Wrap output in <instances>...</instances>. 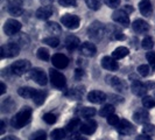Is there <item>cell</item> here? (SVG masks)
<instances>
[{
	"mask_svg": "<svg viewBox=\"0 0 155 140\" xmlns=\"http://www.w3.org/2000/svg\"><path fill=\"white\" fill-rule=\"evenodd\" d=\"M31 120V109L29 106H23L15 116L12 118L11 125L14 128H22Z\"/></svg>",
	"mask_w": 155,
	"mask_h": 140,
	"instance_id": "6da1fadb",
	"label": "cell"
},
{
	"mask_svg": "<svg viewBox=\"0 0 155 140\" xmlns=\"http://www.w3.org/2000/svg\"><path fill=\"white\" fill-rule=\"evenodd\" d=\"M87 34H89V38L92 41L99 42L105 35V27L99 21H94L90 25V27L87 29Z\"/></svg>",
	"mask_w": 155,
	"mask_h": 140,
	"instance_id": "7a4b0ae2",
	"label": "cell"
},
{
	"mask_svg": "<svg viewBox=\"0 0 155 140\" xmlns=\"http://www.w3.org/2000/svg\"><path fill=\"white\" fill-rule=\"evenodd\" d=\"M11 71L14 75H23L31 71V62L27 60H19L11 65Z\"/></svg>",
	"mask_w": 155,
	"mask_h": 140,
	"instance_id": "3957f363",
	"label": "cell"
},
{
	"mask_svg": "<svg viewBox=\"0 0 155 140\" xmlns=\"http://www.w3.org/2000/svg\"><path fill=\"white\" fill-rule=\"evenodd\" d=\"M49 76H50V82L55 88H58V89L65 88L67 79H65V76L62 72L56 71L55 69H50L49 70Z\"/></svg>",
	"mask_w": 155,
	"mask_h": 140,
	"instance_id": "277c9868",
	"label": "cell"
},
{
	"mask_svg": "<svg viewBox=\"0 0 155 140\" xmlns=\"http://www.w3.org/2000/svg\"><path fill=\"white\" fill-rule=\"evenodd\" d=\"M28 77L31 78L34 82H36L40 85H46L47 82H48V78H47V74L45 72V70L41 69V68H34L29 71V75Z\"/></svg>",
	"mask_w": 155,
	"mask_h": 140,
	"instance_id": "5b68a950",
	"label": "cell"
},
{
	"mask_svg": "<svg viewBox=\"0 0 155 140\" xmlns=\"http://www.w3.org/2000/svg\"><path fill=\"white\" fill-rule=\"evenodd\" d=\"M20 52V47L18 46L14 42H9L7 45H4L1 46L0 49V53H1V58H5V57H14L19 54Z\"/></svg>",
	"mask_w": 155,
	"mask_h": 140,
	"instance_id": "8992f818",
	"label": "cell"
},
{
	"mask_svg": "<svg viewBox=\"0 0 155 140\" xmlns=\"http://www.w3.org/2000/svg\"><path fill=\"white\" fill-rule=\"evenodd\" d=\"M21 29V23L15 19H8L4 25V32L8 36H13L18 34Z\"/></svg>",
	"mask_w": 155,
	"mask_h": 140,
	"instance_id": "52a82bcc",
	"label": "cell"
},
{
	"mask_svg": "<svg viewBox=\"0 0 155 140\" xmlns=\"http://www.w3.org/2000/svg\"><path fill=\"white\" fill-rule=\"evenodd\" d=\"M61 22L69 29H77L81 25V20L77 15L74 14H64L61 18Z\"/></svg>",
	"mask_w": 155,
	"mask_h": 140,
	"instance_id": "ba28073f",
	"label": "cell"
},
{
	"mask_svg": "<svg viewBox=\"0 0 155 140\" xmlns=\"http://www.w3.org/2000/svg\"><path fill=\"white\" fill-rule=\"evenodd\" d=\"M112 19L116 21L117 23L127 27L130 25V18H128V13L125 9H117L114 13L112 14Z\"/></svg>",
	"mask_w": 155,
	"mask_h": 140,
	"instance_id": "9c48e42d",
	"label": "cell"
},
{
	"mask_svg": "<svg viewBox=\"0 0 155 140\" xmlns=\"http://www.w3.org/2000/svg\"><path fill=\"white\" fill-rule=\"evenodd\" d=\"M116 128L120 134H124V135H130L135 131V127L126 119H121L119 122V124L116 126Z\"/></svg>",
	"mask_w": 155,
	"mask_h": 140,
	"instance_id": "30bf717a",
	"label": "cell"
},
{
	"mask_svg": "<svg viewBox=\"0 0 155 140\" xmlns=\"http://www.w3.org/2000/svg\"><path fill=\"white\" fill-rule=\"evenodd\" d=\"M106 83L111 85L112 88H114L117 91H124L126 90V84H125V82L123 79H120L119 77H117V76H106Z\"/></svg>",
	"mask_w": 155,
	"mask_h": 140,
	"instance_id": "8fae6325",
	"label": "cell"
},
{
	"mask_svg": "<svg viewBox=\"0 0 155 140\" xmlns=\"http://www.w3.org/2000/svg\"><path fill=\"white\" fill-rule=\"evenodd\" d=\"M51 63L55 68L57 69H64L69 64V58L63 54H55L51 57Z\"/></svg>",
	"mask_w": 155,
	"mask_h": 140,
	"instance_id": "7c38bea8",
	"label": "cell"
},
{
	"mask_svg": "<svg viewBox=\"0 0 155 140\" xmlns=\"http://www.w3.org/2000/svg\"><path fill=\"white\" fill-rule=\"evenodd\" d=\"M101 64L104 69L110 70V71H116L119 68L118 62H117V60L113 56H105V57H103L101 61Z\"/></svg>",
	"mask_w": 155,
	"mask_h": 140,
	"instance_id": "4fadbf2b",
	"label": "cell"
},
{
	"mask_svg": "<svg viewBox=\"0 0 155 140\" xmlns=\"http://www.w3.org/2000/svg\"><path fill=\"white\" fill-rule=\"evenodd\" d=\"M106 98H107V96L103 91H98V90H93L87 95V99L93 104H101L106 101Z\"/></svg>",
	"mask_w": 155,
	"mask_h": 140,
	"instance_id": "5bb4252c",
	"label": "cell"
},
{
	"mask_svg": "<svg viewBox=\"0 0 155 140\" xmlns=\"http://www.w3.org/2000/svg\"><path fill=\"white\" fill-rule=\"evenodd\" d=\"M105 34L109 36L110 39L113 40H124L125 35L123 34V32L120 29H118L116 26H112V25H109L106 28H105Z\"/></svg>",
	"mask_w": 155,
	"mask_h": 140,
	"instance_id": "9a60e30c",
	"label": "cell"
},
{
	"mask_svg": "<svg viewBox=\"0 0 155 140\" xmlns=\"http://www.w3.org/2000/svg\"><path fill=\"white\" fill-rule=\"evenodd\" d=\"M79 53L83 55V56L91 57V56H93V55L97 53V48L91 42H84V43H82L81 47H79Z\"/></svg>",
	"mask_w": 155,
	"mask_h": 140,
	"instance_id": "2e32d148",
	"label": "cell"
},
{
	"mask_svg": "<svg viewBox=\"0 0 155 140\" xmlns=\"http://www.w3.org/2000/svg\"><path fill=\"white\" fill-rule=\"evenodd\" d=\"M81 132L83 134H86V135H90V134H93L97 130V123L92 120V119H89L87 122L83 123L79 127Z\"/></svg>",
	"mask_w": 155,
	"mask_h": 140,
	"instance_id": "e0dca14e",
	"label": "cell"
},
{
	"mask_svg": "<svg viewBox=\"0 0 155 140\" xmlns=\"http://www.w3.org/2000/svg\"><path fill=\"white\" fill-rule=\"evenodd\" d=\"M131 89H132V92L135 95V96H145L146 92H147L148 88L146 84H143V83H141L140 81H133L132 85H131Z\"/></svg>",
	"mask_w": 155,
	"mask_h": 140,
	"instance_id": "ac0fdd59",
	"label": "cell"
},
{
	"mask_svg": "<svg viewBox=\"0 0 155 140\" xmlns=\"http://www.w3.org/2000/svg\"><path fill=\"white\" fill-rule=\"evenodd\" d=\"M133 119L138 124H146V123H148V120H149V113H148L147 110L139 109L138 111L134 112Z\"/></svg>",
	"mask_w": 155,
	"mask_h": 140,
	"instance_id": "d6986e66",
	"label": "cell"
},
{
	"mask_svg": "<svg viewBox=\"0 0 155 140\" xmlns=\"http://www.w3.org/2000/svg\"><path fill=\"white\" fill-rule=\"evenodd\" d=\"M132 28L135 33H139V34H145L149 31V25H148L145 20H141L138 19L132 23Z\"/></svg>",
	"mask_w": 155,
	"mask_h": 140,
	"instance_id": "ffe728a7",
	"label": "cell"
},
{
	"mask_svg": "<svg viewBox=\"0 0 155 140\" xmlns=\"http://www.w3.org/2000/svg\"><path fill=\"white\" fill-rule=\"evenodd\" d=\"M14 38H13V41L12 42H14L16 43L18 46L20 47V48H25V47L29 46V38L25 34V33H18L15 35H13Z\"/></svg>",
	"mask_w": 155,
	"mask_h": 140,
	"instance_id": "44dd1931",
	"label": "cell"
},
{
	"mask_svg": "<svg viewBox=\"0 0 155 140\" xmlns=\"http://www.w3.org/2000/svg\"><path fill=\"white\" fill-rule=\"evenodd\" d=\"M53 15V8L50 6H42L36 11V18L40 20H47Z\"/></svg>",
	"mask_w": 155,
	"mask_h": 140,
	"instance_id": "7402d4cb",
	"label": "cell"
},
{
	"mask_svg": "<svg viewBox=\"0 0 155 140\" xmlns=\"http://www.w3.org/2000/svg\"><path fill=\"white\" fill-rule=\"evenodd\" d=\"M7 9H8V12H9V14H11V15H14V16L21 15L23 12L21 4L18 2V1H12V2H9V4H8Z\"/></svg>",
	"mask_w": 155,
	"mask_h": 140,
	"instance_id": "603a6c76",
	"label": "cell"
},
{
	"mask_svg": "<svg viewBox=\"0 0 155 140\" xmlns=\"http://www.w3.org/2000/svg\"><path fill=\"white\" fill-rule=\"evenodd\" d=\"M139 9L143 16H150L152 11H153L150 1L149 0H141L139 2Z\"/></svg>",
	"mask_w": 155,
	"mask_h": 140,
	"instance_id": "cb8c5ba5",
	"label": "cell"
},
{
	"mask_svg": "<svg viewBox=\"0 0 155 140\" xmlns=\"http://www.w3.org/2000/svg\"><path fill=\"white\" fill-rule=\"evenodd\" d=\"M79 39H78L77 36H75V35H69L67 39H65V48L70 50V52H72V50H75L76 48L79 47Z\"/></svg>",
	"mask_w": 155,
	"mask_h": 140,
	"instance_id": "d4e9b609",
	"label": "cell"
},
{
	"mask_svg": "<svg viewBox=\"0 0 155 140\" xmlns=\"http://www.w3.org/2000/svg\"><path fill=\"white\" fill-rule=\"evenodd\" d=\"M36 91L38 90H35L34 88H31V86H22V88L18 89V95L23 98H34Z\"/></svg>",
	"mask_w": 155,
	"mask_h": 140,
	"instance_id": "484cf974",
	"label": "cell"
},
{
	"mask_svg": "<svg viewBox=\"0 0 155 140\" xmlns=\"http://www.w3.org/2000/svg\"><path fill=\"white\" fill-rule=\"evenodd\" d=\"M128 53H130L128 48H126V47H118L117 49H114V52L112 53V56H113L116 60H120V58L126 57V56L128 55Z\"/></svg>",
	"mask_w": 155,
	"mask_h": 140,
	"instance_id": "4316f807",
	"label": "cell"
},
{
	"mask_svg": "<svg viewBox=\"0 0 155 140\" xmlns=\"http://www.w3.org/2000/svg\"><path fill=\"white\" fill-rule=\"evenodd\" d=\"M67 135V130L64 128H56L50 133V139L51 140H63Z\"/></svg>",
	"mask_w": 155,
	"mask_h": 140,
	"instance_id": "83f0119b",
	"label": "cell"
},
{
	"mask_svg": "<svg viewBox=\"0 0 155 140\" xmlns=\"http://www.w3.org/2000/svg\"><path fill=\"white\" fill-rule=\"evenodd\" d=\"M14 106H15V104H14L13 99L12 98H6L1 103V111L4 113H7V112H11L12 110L14 109Z\"/></svg>",
	"mask_w": 155,
	"mask_h": 140,
	"instance_id": "f1b7e54d",
	"label": "cell"
},
{
	"mask_svg": "<svg viewBox=\"0 0 155 140\" xmlns=\"http://www.w3.org/2000/svg\"><path fill=\"white\" fill-rule=\"evenodd\" d=\"M47 31L49 32L50 34H60L61 33V26L58 25V23L54 22V21H49V22H47V26H46Z\"/></svg>",
	"mask_w": 155,
	"mask_h": 140,
	"instance_id": "f546056e",
	"label": "cell"
},
{
	"mask_svg": "<svg viewBox=\"0 0 155 140\" xmlns=\"http://www.w3.org/2000/svg\"><path fill=\"white\" fill-rule=\"evenodd\" d=\"M83 91H84V89H83V88L77 86V88L71 89V90H70V92L67 93V96H69L70 98H72V99H79V98H82Z\"/></svg>",
	"mask_w": 155,
	"mask_h": 140,
	"instance_id": "4dcf8cb0",
	"label": "cell"
},
{
	"mask_svg": "<svg viewBox=\"0 0 155 140\" xmlns=\"http://www.w3.org/2000/svg\"><path fill=\"white\" fill-rule=\"evenodd\" d=\"M78 127H81V122H79L78 118H75V119L70 120L69 123H68V125L65 126V130L68 132H75Z\"/></svg>",
	"mask_w": 155,
	"mask_h": 140,
	"instance_id": "1f68e13d",
	"label": "cell"
},
{
	"mask_svg": "<svg viewBox=\"0 0 155 140\" xmlns=\"http://www.w3.org/2000/svg\"><path fill=\"white\" fill-rule=\"evenodd\" d=\"M46 97H47V93L45 92V91L38 90L36 93H35V96H34V98H33V101H34V103H35L36 105H42V104L45 103Z\"/></svg>",
	"mask_w": 155,
	"mask_h": 140,
	"instance_id": "d6a6232c",
	"label": "cell"
},
{
	"mask_svg": "<svg viewBox=\"0 0 155 140\" xmlns=\"http://www.w3.org/2000/svg\"><path fill=\"white\" fill-rule=\"evenodd\" d=\"M114 113V106L113 105H111V104H107V105H105V106H103L99 111V115L101 117H107L111 116V115H113Z\"/></svg>",
	"mask_w": 155,
	"mask_h": 140,
	"instance_id": "836d02e7",
	"label": "cell"
},
{
	"mask_svg": "<svg viewBox=\"0 0 155 140\" xmlns=\"http://www.w3.org/2000/svg\"><path fill=\"white\" fill-rule=\"evenodd\" d=\"M142 105L146 108V109H152L155 106V99L150 96H143L142 98Z\"/></svg>",
	"mask_w": 155,
	"mask_h": 140,
	"instance_id": "e575fe53",
	"label": "cell"
},
{
	"mask_svg": "<svg viewBox=\"0 0 155 140\" xmlns=\"http://www.w3.org/2000/svg\"><path fill=\"white\" fill-rule=\"evenodd\" d=\"M36 56L42 61H48L49 60V52L47 48H39L36 52Z\"/></svg>",
	"mask_w": 155,
	"mask_h": 140,
	"instance_id": "d590c367",
	"label": "cell"
},
{
	"mask_svg": "<svg viewBox=\"0 0 155 140\" xmlns=\"http://www.w3.org/2000/svg\"><path fill=\"white\" fill-rule=\"evenodd\" d=\"M85 2L86 6L90 9H93V11L99 9L101 6V0H85Z\"/></svg>",
	"mask_w": 155,
	"mask_h": 140,
	"instance_id": "8d00e7d4",
	"label": "cell"
},
{
	"mask_svg": "<svg viewBox=\"0 0 155 140\" xmlns=\"http://www.w3.org/2000/svg\"><path fill=\"white\" fill-rule=\"evenodd\" d=\"M94 115H96V110L93 109V108L86 106V108H83V109L81 110V116L84 117V118H91Z\"/></svg>",
	"mask_w": 155,
	"mask_h": 140,
	"instance_id": "74e56055",
	"label": "cell"
},
{
	"mask_svg": "<svg viewBox=\"0 0 155 140\" xmlns=\"http://www.w3.org/2000/svg\"><path fill=\"white\" fill-rule=\"evenodd\" d=\"M29 140H47V133L42 130H39L31 134Z\"/></svg>",
	"mask_w": 155,
	"mask_h": 140,
	"instance_id": "f35d334b",
	"label": "cell"
},
{
	"mask_svg": "<svg viewBox=\"0 0 155 140\" xmlns=\"http://www.w3.org/2000/svg\"><path fill=\"white\" fill-rule=\"evenodd\" d=\"M141 46H142V48H143V49H147V50H149V49H152V48H153V46H154V41H153V39H152L150 36H146L145 39L142 40Z\"/></svg>",
	"mask_w": 155,
	"mask_h": 140,
	"instance_id": "ab89813d",
	"label": "cell"
},
{
	"mask_svg": "<svg viewBox=\"0 0 155 140\" xmlns=\"http://www.w3.org/2000/svg\"><path fill=\"white\" fill-rule=\"evenodd\" d=\"M142 132H143V134H146V135H153L155 133V126L152 124H148V123H146V124H143V128H142Z\"/></svg>",
	"mask_w": 155,
	"mask_h": 140,
	"instance_id": "60d3db41",
	"label": "cell"
},
{
	"mask_svg": "<svg viewBox=\"0 0 155 140\" xmlns=\"http://www.w3.org/2000/svg\"><path fill=\"white\" fill-rule=\"evenodd\" d=\"M43 42H45V43H47L48 46L53 47V48H56V47H58V45H60V40L57 39L56 36L47 38V39L43 40Z\"/></svg>",
	"mask_w": 155,
	"mask_h": 140,
	"instance_id": "b9f144b4",
	"label": "cell"
},
{
	"mask_svg": "<svg viewBox=\"0 0 155 140\" xmlns=\"http://www.w3.org/2000/svg\"><path fill=\"white\" fill-rule=\"evenodd\" d=\"M43 122L47 123V124L49 125H53L56 123V120H57V117L53 115V113H46V115H43Z\"/></svg>",
	"mask_w": 155,
	"mask_h": 140,
	"instance_id": "7bdbcfd3",
	"label": "cell"
},
{
	"mask_svg": "<svg viewBox=\"0 0 155 140\" xmlns=\"http://www.w3.org/2000/svg\"><path fill=\"white\" fill-rule=\"evenodd\" d=\"M149 65H147V64H141V65H139L138 67V72H139V75H141V76H143V77H146V76H148L149 75Z\"/></svg>",
	"mask_w": 155,
	"mask_h": 140,
	"instance_id": "ee69618b",
	"label": "cell"
},
{
	"mask_svg": "<svg viewBox=\"0 0 155 140\" xmlns=\"http://www.w3.org/2000/svg\"><path fill=\"white\" fill-rule=\"evenodd\" d=\"M146 58L149 62V65L152 67V69L155 70V52H148L146 54Z\"/></svg>",
	"mask_w": 155,
	"mask_h": 140,
	"instance_id": "f6af8a7d",
	"label": "cell"
},
{
	"mask_svg": "<svg viewBox=\"0 0 155 140\" xmlns=\"http://www.w3.org/2000/svg\"><path fill=\"white\" fill-rule=\"evenodd\" d=\"M119 122H120V118L117 115H114V113L107 117V123L110 125H112V126H117V125L119 124Z\"/></svg>",
	"mask_w": 155,
	"mask_h": 140,
	"instance_id": "bcb514c9",
	"label": "cell"
},
{
	"mask_svg": "<svg viewBox=\"0 0 155 140\" xmlns=\"http://www.w3.org/2000/svg\"><path fill=\"white\" fill-rule=\"evenodd\" d=\"M104 2L110 8H117L120 5V0H104Z\"/></svg>",
	"mask_w": 155,
	"mask_h": 140,
	"instance_id": "7dc6e473",
	"label": "cell"
},
{
	"mask_svg": "<svg viewBox=\"0 0 155 140\" xmlns=\"http://www.w3.org/2000/svg\"><path fill=\"white\" fill-rule=\"evenodd\" d=\"M76 0H60V4L64 7H72L76 6Z\"/></svg>",
	"mask_w": 155,
	"mask_h": 140,
	"instance_id": "c3c4849f",
	"label": "cell"
},
{
	"mask_svg": "<svg viewBox=\"0 0 155 140\" xmlns=\"http://www.w3.org/2000/svg\"><path fill=\"white\" fill-rule=\"evenodd\" d=\"M82 76H84V71L81 69L76 70V72H75V78H76V79H81Z\"/></svg>",
	"mask_w": 155,
	"mask_h": 140,
	"instance_id": "681fc988",
	"label": "cell"
},
{
	"mask_svg": "<svg viewBox=\"0 0 155 140\" xmlns=\"http://www.w3.org/2000/svg\"><path fill=\"white\" fill-rule=\"evenodd\" d=\"M135 140H152V139H150V137H149V135L141 134V135H139V137H137V139Z\"/></svg>",
	"mask_w": 155,
	"mask_h": 140,
	"instance_id": "f907efd6",
	"label": "cell"
},
{
	"mask_svg": "<svg viewBox=\"0 0 155 140\" xmlns=\"http://www.w3.org/2000/svg\"><path fill=\"white\" fill-rule=\"evenodd\" d=\"M71 140H87L86 138H84V137H82V135H78V134H76V135H74L72 137V139Z\"/></svg>",
	"mask_w": 155,
	"mask_h": 140,
	"instance_id": "816d5d0a",
	"label": "cell"
},
{
	"mask_svg": "<svg viewBox=\"0 0 155 140\" xmlns=\"http://www.w3.org/2000/svg\"><path fill=\"white\" fill-rule=\"evenodd\" d=\"M0 86H1V91H0V93H1V95H4V93L6 92V85H5V83H4V82H1Z\"/></svg>",
	"mask_w": 155,
	"mask_h": 140,
	"instance_id": "f5cc1de1",
	"label": "cell"
},
{
	"mask_svg": "<svg viewBox=\"0 0 155 140\" xmlns=\"http://www.w3.org/2000/svg\"><path fill=\"white\" fill-rule=\"evenodd\" d=\"M5 133V122L1 120V130H0V134H4Z\"/></svg>",
	"mask_w": 155,
	"mask_h": 140,
	"instance_id": "db71d44e",
	"label": "cell"
},
{
	"mask_svg": "<svg viewBox=\"0 0 155 140\" xmlns=\"http://www.w3.org/2000/svg\"><path fill=\"white\" fill-rule=\"evenodd\" d=\"M1 140H19V139L15 138V137H13V135H9V137H5V138H2Z\"/></svg>",
	"mask_w": 155,
	"mask_h": 140,
	"instance_id": "11a10c76",
	"label": "cell"
},
{
	"mask_svg": "<svg viewBox=\"0 0 155 140\" xmlns=\"http://www.w3.org/2000/svg\"><path fill=\"white\" fill-rule=\"evenodd\" d=\"M125 11L127 12V13H131V12H133V8L130 6V5H126V7H125Z\"/></svg>",
	"mask_w": 155,
	"mask_h": 140,
	"instance_id": "9f6ffc18",
	"label": "cell"
}]
</instances>
